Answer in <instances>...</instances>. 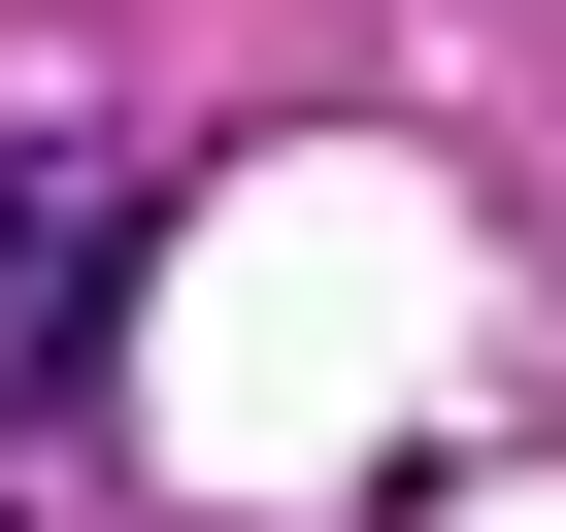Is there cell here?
<instances>
[{"instance_id": "6da1fadb", "label": "cell", "mask_w": 566, "mask_h": 532, "mask_svg": "<svg viewBox=\"0 0 566 532\" xmlns=\"http://www.w3.org/2000/svg\"><path fill=\"white\" fill-rule=\"evenodd\" d=\"M134 233H167V167H134V134H67V100L0 134V400H67V366H101Z\"/></svg>"}]
</instances>
